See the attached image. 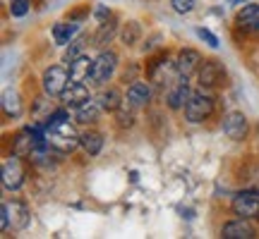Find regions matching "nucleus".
<instances>
[{
  "label": "nucleus",
  "instance_id": "f257e3e1",
  "mask_svg": "<svg viewBox=\"0 0 259 239\" xmlns=\"http://www.w3.org/2000/svg\"><path fill=\"white\" fill-rule=\"evenodd\" d=\"M48 146L58 153H72L77 146H82V134H77L72 122L65 119V122L48 129Z\"/></svg>",
  "mask_w": 259,
  "mask_h": 239
},
{
  "label": "nucleus",
  "instance_id": "f03ea898",
  "mask_svg": "<svg viewBox=\"0 0 259 239\" xmlns=\"http://www.w3.org/2000/svg\"><path fill=\"white\" fill-rule=\"evenodd\" d=\"M183 110H185V119L190 125H199L204 119H209V115L213 112V96L206 93L204 89L192 91V96H190V101L185 103Z\"/></svg>",
  "mask_w": 259,
  "mask_h": 239
},
{
  "label": "nucleus",
  "instance_id": "7ed1b4c3",
  "mask_svg": "<svg viewBox=\"0 0 259 239\" xmlns=\"http://www.w3.org/2000/svg\"><path fill=\"white\" fill-rule=\"evenodd\" d=\"M67 84H70V72L65 67H60V65L46 67V72L41 77V86H44L48 98H60L63 91L67 89Z\"/></svg>",
  "mask_w": 259,
  "mask_h": 239
},
{
  "label": "nucleus",
  "instance_id": "20e7f679",
  "mask_svg": "<svg viewBox=\"0 0 259 239\" xmlns=\"http://www.w3.org/2000/svg\"><path fill=\"white\" fill-rule=\"evenodd\" d=\"M118 70V53L113 50H101L99 57L94 60V72H92V84L103 86L106 82H111L113 74Z\"/></svg>",
  "mask_w": 259,
  "mask_h": 239
},
{
  "label": "nucleus",
  "instance_id": "39448f33",
  "mask_svg": "<svg viewBox=\"0 0 259 239\" xmlns=\"http://www.w3.org/2000/svg\"><path fill=\"white\" fill-rule=\"evenodd\" d=\"M233 213L238 218H247V220H259V194L257 192H240L233 196L231 203Z\"/></svg>",
  "mask_w": 259,
  "mask_h": 239
},
{
  "label": "nucleus",
  "instance_id": "423d86ee",
  "mask_svg": "<svg viewBox=\"0 0 259 239\" xmlns=\"http://www.w3.org/2000/svg\"><path fill=\"white\" fill-rule=\"evenodd\" d=\"M197 79H199V86H202V89H213V86L223 84V79H226V67H223V63H219V60H204L202 67L197 70Z\"/></svg>",
  "mask_w": 259,
  "mask_h": 239
},
{
  "label": "nucleus",
  "instance_id": "0eeeda50",
  "mask_svg": "<svg viewBox=\"0 0 259 239\" xmlns=\"http://www.w3.org/2000/svg\"><path fill=\"white\" fill-rule=\"evenodd\" d=\"M22 184H24V167H22V160L19 156H12L3 163V187L8 189V192H17L22 189Z\"/></svg>",
  "mask_w": 259,
  "mask_h": 239
},
{
  "label": "nucleus",
  "instance_id": "6e6552de",
  "mask_svg": "<svg viewBox=\"0 0 259 239\" xmlns=\"http://www.w3.org/2000/svg\"><path fill=\"white\" fill-rule=\"evenodd\" d=\"M190 82H187V77H178L176 82L168 86V93H166V103L170 110H183L185 108V103L190 101Z\"/></svg>",
  "mask_w": 259,
  "mask_h": 239
},
{
  "label": "nucleus",
  "instance_id": "1a4fd4ad",
  "mask_svg": "<svg viewBox=\"0 0 259 239\" xmlns=\"http://www.w3.org/2000/svg\"><path fill=\"white\" fill-rule=\"evenodd\" d=\"M202 55H199V50H194V48H183L180 53H178L176 57V72L178 77H190V74H194L199 67H202Z\"/></svg>",
  "mask_w": 259,
  "mask_h": 239
},
{
  "label": "nucleus",
  "instance_id": "9d476101",
  "mask_svg": "<svg viewBox=\"0 0 259 239\" xmlns=\"http://www.w3.org/2000/svg\"><path fill=\"white\" fill-rule=\"evenodd\" d=\"M221 237L223 239H254L257 237V230L247 218H235V220H228L221 227Z\"/></svg>",
  "mask_w": 259,
  "mask_h": 239
},
{
  "label": "nucleus",
  "instance_id": "9b49d317",
  "mask_svg": "<svg viewBox=\"0 0 259 239\" xmlns=\"http://www.w3.org/2000/svg\"><path fill=\"white\" fill-rule=\"evenodd\" d=\"M223 134L233 141H242L247 137V117L240 110H233L223 117Z\"/></svg>",
  "mask_w": 259,
  "mask_h": 239
},
{
  "label": "nucleus",
  "instance_id": "f8f14e48",
  "mask_svg": "<svg viewBox=\"0 0 259 239\" xmlns=\"http://www.w3.org/2000/svg\"><path fill=\"white\" fill-rule=\"evenodd\" d=\"M235 27L247 31V34H257L259 31V5L247 3L242 10H238L235 15Z\"/></svg>",
  "mask_w": 259,
  "mask_h": 239
},
{
  "label": "nucleus",
  "instance_id": "ddd939ff",
  "mask_svg": "<svg viewBox=\"0 0 259 239\" xmlns=\"http://www.w3.org/2000/svg\"><path fill=\"white\" fill-rule=\"evenodd\" d=\"M8 208V218H10V227L12 230H27L29 222H31V215H29L27 203L22 201H8L3 203Z\"/></svg>",
  "mask_w": 259,
  "mask_h": 239
},
{
  "label": "nucleus",
  "instance_id": "4468645a",
  "mask_svg": "<svg viewBox=\"0 0 259 239\" xmlns=\"http://www.w3.org/2000/svg\"><path fill=\"white\" fill-rule=\"evenodd\" d=\"M63 103L65 105H70V108H79L82 103H87L92 96H89V89H87V84L84 82H72L70 79V84H67V89L63 91Z\"/></svg>",
  "mask_w": 259,
  "mask_h": 239
},
{
  "label": "nucleus",
  "instance_id": "2eb2a0df",
  "mask_svg": "<svg viewBox=\"0 0 259 239\" xmlns=\"http://www.w3.org/2000/svg\"><path fill=\"white\" fill-rule=\"evenodd\" d=\"M70 65V79L72 82H92V72H94V60L87 57L82 53L79 57H74Z\"/></svg>",
  "mask_w": 259,
  "mask_h": 239
},
{
  "label": "nucleus",
  "instance_id": "dca6fc26",
  "mask_svg": "<svg viewBox=\"0 0 259 239\" xmlns=\"http://www.w3.org/2000/svg\"><path fill=\"white\" fill-rule=\"evenodd\" d=\"M127 101L135 108H144L151 101V86L147 82H132L127 86Z\"/></svg>",
  "mask_w": 259,
  "mask_h": 239
},
{
  "label": "nucleus",
  "instance_id": "f3484780",
  "mask_svg": "<svg viewBox=\"0 0 259 239\" xmlns=\"http://www.w3.org/2000/svg\"><path fill=\"white\" fill-rule=\"evenodd\" d=\"M99 115H101V105L96 103V98H89L79 108H74V119L79 125H94V122H99Z\"/></svg>",
  "mask_w": 259,
  "mask_h": 239
},
{
  "label": "nucleus",
  "instance_id": "a211bd4d",
  "mask_svg": "<svg viewBox=\"0 0 259 239\" xmlns=\"http://www.w3.org/2000/svg\"><path fill=\"white\" fill-rule=\"evenodd\" d=\"M77 29H79V22H72V19L70 22H56L53 24V41L58 46H67L74 38Z\"/></svg>",
  "mask_w": 259,
  "mask_h": 239
},
{
  "label": "nucleus",
  "instance_id": "6ab92c4d",
  "mask_svg": "<svg viewBox=\"0 0 259 239\" xmlns=\"http://www.w3.org/2000/svg\"><path fill=\"white\" fill-rule=\"evenodd\" d=\"M96 103L101 105L103 112H115L122 103H125V98L120 96V91H118V89H113V86H111V89H103V91L96 96Z\"/></svg>",
  "mask_w": 259,
  "mask_h": 239
},
{
  "label": "nucleus",
  "instance_id": "aec40b11",
  "mask_svg": "<svg viewBox=\"0 0 259 239\" xmlns=\"http://www.w3.org/2000/svg\"><path fill=\"white\" fill-rule=\"evenodd\" d=\"M24 110V105H22V96L17 91H5L3 93V112H5V117L10 119H17Z\"/></svg>",
  "mask_w": 259,
  "mask_h": 239
},
{
  "label": "nucleus",
  "instance_id": "412c9836",
  "mask_svg": "<svg viewBox=\"0 0 259 239\" xmlns=\"http://www.w3.org/2000/svg\"><path fill=\"white\" fill-rule=\"evenodd\" d=\"M115 31H118V22L113 17L108 19V22H101V24H99V31L94 34V46L103 48L106 43H111L113 36H115Z\"/></svg>",
  "mask_w": 259,
  "mask_h": 239
},
{
  "label": "nucleus",
  "instance_id": "4be33fe9",
  "mask_svg": "<svg viewBox=\"0 0 259 239\" xmlns=\"http://www.w3.org/2000/svg\"><path fill=\"white\" fill-rule=\"evenodd\" d=\"M82 148L87 151V156H99L103 148V137L99 134V132H94V129H89V132H84L82 134Z\"/></svg>",
  "mask_w": 259,
  "mask_h": 239
},
{
  "label": "nucleus",
  "instance_id": "5701e85b",
  "mask_svg": "<svg viewBox=\"0 0 259 239\" xmlns=\"http://www.w3.org/2000/svg\"><path fill=\"white\" fill-rule=\"evenodd\" d=\"M139 38H142V24L139 22H127L125 27H122L120 31V41H122V46H135Z\"/></svg>",
  "mask_w": 259,
  "mask_h": 239
},
{
  "label": "nucleus",
  "instance_id": "b1692460",
  "mask_svg": "<svg viewBox=\"0 0 259 239\" xmlns=\"http://www.w3.org/2000/svg\"><path fill=\"white\" fill-rule=\"evenodd\" d=\"M132 103L125 98V103H122L120 108L115 110V122H118V127H122V129H130L132 125H135V112H132Z\"/></svg>",
  "mask_w": 259,
  "mask_h": 239
},
{
  "label": "nucleus",
  "instance_id": "393cba45",
  "mask_svg": "<svg viewBox=\"0 0 259 239\" xmlns=\"http://www.w3.org/2000/svg\"><path fill=\"white\" fill-rule=\"evenodd\" d=\"M65 119H70L67 110H65V108H58V110L48 112L46 117H44V125H46V129H51V127H56V125H60V122H65Z\"/></svg>",
  "mask_w": 259,
  "mask_h": 239
},
{
  "label": "nucleus",
  "instance_id": "a878e982",
  "mask_svg": "<svg viewBox=\"0 0 259 239\" xmlns=\"http://www.w3.org/2000/svg\"><path fill=\"white\" fill-rule=\"evenodd\" d=\"M84 41L87 38H72L70 41V48H67V53H65V63H72L74 57H79L82 55V50H84Z\"/></svg>",
  "mask_w": 259,
  "mask_h": 239
},
{
  "label": "nucleus",
  "instance_id": "bb28decb",
  "mask_svg": "<svg viewBox=\"0 0 259 239\" xmlns=\"http://www.w3.org/2000/svg\"><path fill=\"white\" fill-rule=\"evenodd\" d=\"M31 8V0H10V15L12 17H24Z\"/></svg>",
  "mask_w": 259,
  "mask_h": 239
},
{
  "label": "nucleus",
  "instance_id": "cd10ccee",
  "mask_svg": "<svg viewBox=\"0 0 259 239\" xmlns=\"http://www.w3.org/2000/svg\"><path fill=\"white\" fill-rule=\"evenodd\" d=\"M170 8L176 10L178 15H190L197 8V0H170Z\"/></svg>",
  "mask_w": 259,
  "mask_h": 239
},
{
  "label": "nucleus",
  "instance_id": "c85d7f7f",
  "mask_svg": "<svg viewBox=\"0 0 259 239\" xmlns=\"http://www.w3.org/2000/svg\"><path fill=\"white\" fill-rule=\"evenodd\" d=\"M194 34H197V36L202 38V41L206 43V46H211V48H219V46H221V43H219V36H213V34L209 31V29L197 27V29H194Z\"/></svg>",
  "mask_w": 259,
  "mask_h": 239
},
{
  "label": "nucleus",
  "instance_id": "c756f323",
  "mask_svg": "<svg viewBox=\"0 0 259 239\" xmlns=\"http://www.w3.org/2000/svg\"><path fill=\"white\" fill-rule=\"evenodd\" d=\"M44 110H51V101L38 96L36 101H34V105H31V115H34V117H44Z\"/></svg>",
  "mask_w": 259,
  "mask_h": 239
},
{
  "label": "nucleus",
  "instance_id": "7c9ffc66",
  "mask_svg": "<svg viewBox=\"0 0 259 239\" xmlns=\"http://www.w3.org/2000/svg\"><path fill=\"white\" fill-rule=\"evenodd\" d=\"M94 17L99 19V24H101V22H108V19L113 17V12L106 8V5H99V8L94 10Z\"/></svg>",
  "mask_w": 259,
  "mask_h": 239
},
{
  "label": "nucleus",
  "instance_id": "2f4dec72",
  "mask_svg": "<svg viewBox=\"0 0 259 239\" xmlns=\"http://www.w3.org/2000/svg\"><path fill=\"white\" fill-rule=\"evenodd\" d=\"M0 230L3 232L10 230V218H8V208H5V206L0 208Z\"/></svg>",
  "mask_w": 259,
  "mask_h": 239
}]
</instances>
